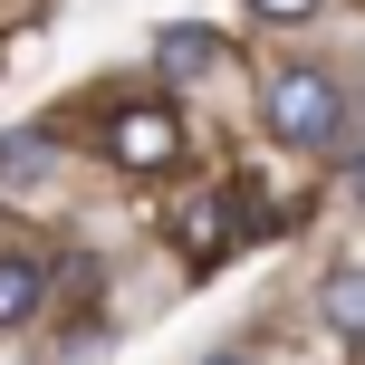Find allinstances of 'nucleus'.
<instances>
[{"mask_svg":"<svg viewBox=\"0 0 365 365\" xmlns=\"http://www.w3.org/2000/svg\"><path fill=\"white\" fill-rule=\"evenodd\" d=\"M173 240L202 259V269H212V259L231 250V221H221V202H182V212H173Z\"/></svg>","mask_w":365,"mask_h":365,"instance_id":"obj_7","label":"nucleus"},{"mask_svg":"<svg viewBox=\"0 0 365 365\" xmlns=\"http://www.w3.org/2000/svg\"><path fill=\"white\" fill-rule=\"evenodd\" d=\"M317 317H327L336 336H356L365 346V269L346 259V269H327V289H317Z\"/></svg>","mask_w":365,"mask_h":365,"instance_id":"obj_5","label":"nucleus"},{"mask_svg":"<svg viewBox=\"0 0 365 365\" xmlns=\"http://www.w3.org/2000/svg\"><path fill=\"white\" fill-rule=\"evenodd\" d=\"M259 125H269L279 145H298V154H327L336 135H346V87H336L327 68H279L269 96H259Z\"/></svg>","mask_w":365,"mask_h":365,"instance_id":"obj_1","label":"nucleus"},{"mask_svg":"<svg viewBox=\"0 0 365 365\" xmlns=\"http://www.w3.org/2000/svg\"><path fill=\"white\" fill-rule=\"evenodd\" d=\"M38 289H48V279H38V259L0 250V336H10V327H29V317H38Z\"/></svg>","mask_w":365,"mask_h":365,"instance_id":"obj_6","label":"nucleus"},{"mask_svg":"<svg viewBox=\"0 0 365 365\" xmlns=\"http://www.w3.org/2000/svg\"><path fill=\"white\" fill-rule=\"evenodd\" d=\"M48 173H58V135H48V125L0 135V182H48Z\"/></svg>","mask_w":365,"mask_h":365,"instance_id":"obj_4","label":"nucleus"},{"mask_svg":"<svg viewBox=\"0 0 365 365\" xmlns=\"http://www.w3.org/2000/svg\"><path fill=\"white\" fill-rule=\"evenodd\" d=\"M106 154L125 173H173L182 164V115L164 106V96H135V106L106 115Z\"/></svg>","mask_w":365,"mask_h":365,"instance_id":"obj_2","label":"nucleus"},{"mask_svg":"<svg viewBox=\"0 0 365 365\" xmlns=\"http://www.w3.org/2000/svg\"><path fill=\"white\" fill-rule=\"evenodd\" d=\"M212 68H221V38L212 29H164V38H154V77H164V87H202Z\"/></svg>","mask_w":365,"mask_h":365,"instance_id":"obj_3","label":"nucleus"},{"mask_svg":"<svg viewBox=\"0 0 365 365\" xmlns=\"http://www.w3.org/2000/svg\"><path fill=\"white\" fill-rule=\"evenodd\" d=\"M202 365H259V356L250 346H221V356H202Z\"/></svg>","mask_w":365,"mask_h":365,"instance_id":"obj_9","label":"nucleus"},{"mask_svg":"<svg viewBox=\"0 0 365 365\" xmlns=\"http://www.w3.org/2000/svg\"><path fill=\"white\" fill-rule=\"evenodd\" d=\"M356 202H365V154H356Z\"/></svg>","mask_w":365,"mask_h":365,"instance_id":"obj_10","label":"nucleus"},{"mask_svg":"<svg viewBox=\"0 0 365 365\" xmlns=\"http://www.w3.org/2000/svg\"><path fill=\"white\" fill-rule=\"evenodd\" d=\"M250 10H259V19H308L317 0H250Z\"/></svg>","mask_w":365,"mask_h":365,"instance_id":"obj_8","label":"nucleus"}]
</instances>
